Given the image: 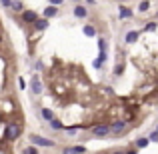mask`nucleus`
Segmentation results:
<instances>
[{"label":"nucleus","instance_id":"nucleus-1","mask_svg":"<svg viewBox=\"0 0 158 154\" xmlns=\"http://www.w3.org/2000/svg\"><path fill=\"white\" fill-rule=\"evenodd\" d=\"M20 134H22V126H20V122H10L6 126V130H4V140H18Z\"/></svg>","mask_w":158,"mask_h":154},{"label":"nucleus","instance_id":"nucleus-2","mask_svg":"<svg viewBox=\"0 0 158 154\" xmlns=\"http://www.w3.org/2000/svg\"><path fill=\"white\" fill-rule=\"evenodd\" d=\"M28 140H30V144H32V146H36V148H54V146H56L54 140L44 138V136H38V134H30V136H28Z\"/></svg>","mask_w":158,"mask_h":154},{"label":"nucleus","instance_id":"nucleus-3","mask_svg":"<svg viewBox=\"0 0 158 154\" xmlns=\"http://www.w3.org/2000/svg\"><path fill=\"white\" fill-rule=\"evenodd\" d=\"M90 136L94 138H106V136H112L110 124H96V126L90 128Z\"/></svg>","mask_w":158,"mask_h":154},{"label":"nucleus","instance_id":"nucleus-4","mask_svg":"<svg viewBox=\"0 0 158 154\" xmlns=\"http://www.w3.org/2000/svg\"><path fill=\"white\" fill-rule=\"evenodd\" d=\"M126 120H114V122L110 124V130H112V136H120L124 130H126Z\"/></svg>","mask_w":158,"mask_h":154},{"label":"nucleus","instance_id":"nucleus-5","mask_svg":"<svg viewBox=\"0 0 158 154\" xmlns=\"http://www.w3.org/2000/svg\"><path fill=\"white\" fill-rule=\"evenodd\" d=\"M86 152H88V148H86L84 144H74V146L64 148L60 154H86Z\"/></svg>","mask_w":158,"mask_h":154},{"label":"nucleus","instance_id":"nucleus-6","mask_svg":"<svg viewBox=\"0 0 158 154\" xmlns=\"http://www.w3.org/2000/svg\"><path fill=\"white\" fill-rule=\"evenodd\" d=\"M108 58V52H106V38H98V60L104 64Z\"/></svg>","mask_w":158,"mask_h":154},{"label":"nucleus","instance_id":"nucleus-7","mask_svg":"<svg viewBox=\"0 0 158 154\" xmlns=\"http://www.w3.org/2000/svg\"><path fill=\"white\" fill-rule=\"evenodd\" d=\"M30 90L34 94H42V82H40V76H38V74H34V76L30 78Z\"/></svg>","mask_w":158,"mask_h":154},{"label":"nucleus","instance_id":"nucleus-8","mask_svg":"<svg viewBox=\"0 0 158 154\" xmlns=\"http://www.w3.org/2000/svg\"><path fill=\"white\" fill-rule=\"evenodd\" d=\"M36 18H38V14H36L34 10H22V20L26 24H34Z\"/></svg>","mask_w":158,"mask_h":154},{"label":"nucleus","instance_id":"nucleus-9","mask_svg":"<svg viewBox=\"0 0 158 154\" xmlns=\"http://www.w3.org/2000/svg\"><path fill=\"white\" fill-rule=\"evenodd\" d=\"M48 24H50V22H48L46 18H36V20H34V24H32V26H34V30L42 32V30H46V28H48Z\"/></svg>","mask_w":158,"mask_h":154},{"label":"nucleus","instance_id":"nucleus-10","mask_svg":"<svg viewBox=\"0 0 158 154\" xmlns=\"http://www.w3.org/2000/svg\"><path fill=\"white\" fill-rule=\"evenodd\" d=\"M138 36H140L138 30H130V32L124 34V42H126V44H134L136 40H138Z\"/></svg>","mask_w":158,"mask_h":154},{"label":"nucleus","instance_id":"nucleus-11","mask_svg":"<svg viewBox=\"0 0 158 154\" xmlns=\"http://www.w3.org/2000/svg\"><path fill=\"white\" fill-rule=\"evenodd\" d=\"M72 12H74V16H76V18H86V16H88V10H86L84 6H78V4L74 6Z\"/></svg>","mask_w":158,"mask_h":154},{"label":"nucleus","instance_id":"nucleus-12","mask_svg":"<svg viewBox=\"0 0 158 154\" xmlns=\"http://www.w3.org/2000/svg\"><path fill=\"white\" fill-rule=\"evenodd\" d=\"M40 116H42L46 122H52V120L56 118V116H54V112L50 110V108H42V110H40Z\"/></svg>","mask_w":158,"mask_h":154},{"label":"nucleus","instance_id":"nucleus-13","mask_svg":"<svg viewBox=\"0 0 158 154\" xmlns=\"http://www.w3.org/2000/svg\"><path fill=\"white\" fill-rule=\"evenodd\" d=\"M82 32H84V36H88V38H94V36L98 34V32H96V28H94L92 24H86V26L82 28Z\"/></svg>","mask_w":158,"mask_h":154},{"label":"nucleus","instance_id":"nucleus-14","mask_svg":"<svg viewBox=\"0 0 158 154\" xmlns=\"http://www.w3.org/2000/svg\"><path fill=\"white\" fill-rule=\"evenodd\" d=\"M58 14V8L56 6H46V8H44V18H54V16H56Z\"/></svg>","mask_w":158,"mask_h":154},{"label":"nucleus","instance_id":"nucleus-15","mask_svg":"<svg viewBox=\"0 0 158 154\" xmlns=\"http://www.w3.org/2000/svg\"><path fill=\"white\" fill-rule=\"evenodd\" d=\"M148 144H150L148 136H142V138H138V140H136V148H138V150H144V148H146Z\"/></svg>","mask_w":158,"mask_h":154},{"label":"nucleus","instance_id":"nucleus-16","mask_svg":"<svg viewBox=\"0 0 158 154\" xmlns=\"http://www.w3.org/2000/svg\"><path fill=\"white\" fill-rule=\"evenodd\" d=\"M118 16H120V18H130V16H132V10H130V8H126V6H120L118 8Z\"/></svg>","mask_w":158,"mask_h":154},{"label":"nucleus","instance_id":"nucleus-17","mask_svg":"<svg viewBox=\"0 0 158 154\" xmlns=\"http://www.w3.org/2000/svg\"><path fill=\"white\" fill-rule=\"evenodd\" d=\"M10 8H12V10H14V12H22V10H24V4L20 2V0H12Z\"/></svg>","mask_w":158,"mask_h":154},{"label":"nucleus","instance_id":"nucleus-18","mask_svg":"<svg viewBox=\"0 0 158 154\" xmlns=\"http://www.w3.org/2000/svg\"><path fill=\"white\" fill-rule=\"evenodd\" d=\"M22 154H40V148H36V146H24V150H22Z\"/></svg>","mask_w":158,"mask_h":154},{"label":"nucleus","instance_id":"nucleus-19","mask_svg":"<svg viewBox=\"0 0 158 154\" xmlns=\"http://www.w3.org/2000/svg\"><path fill=\"white\" fill-rule=\"evenodd\" d=\"M122 74H124V64L118 62V64L114 66V76H122Z\"/></svg>","mask_w":158,"mask_h":154},{"label":"nucleus","instance_id":"nucleus-20","mask_svg":"<svg viewBox=\"0 0 158 154\" xmlns=\"http://www.w3.org/2000/svg\"><path fill=\"white\" fill-rule=\"evenodd\" d=\"M50 128H52V130H64V126H62V122H60V120H56V118H54L52 122H50Z\"/></svg>","mask_w":158,"mask_h":154},{"label":"nucleus","instance_id":"nucleus-21","mask_svg":"<svg viewBox=\"0 0 158 154\" xmlns=\"http://www.w3.org/2000/svg\"><path fill=\"white\" fill-rule=\"evenodd\" d=\"M148 8H150V2H148V0H142V2L138 4V10H140V12H146Z\"/></svg>","mask_w":158,"mask_h":154},{"label":"nucleus","instance_id":"nucleus-22","mask_svg":"<svg viewBox=\"0 0 158 154\" xmlns=\"http://www.w3.org/2000/svg\"><path fill=\"white\" fill-rule=\"evenodd\" d=\"M156 26H158V22H148L146 26H144V30H146V32H152V30H156Z\"/></svg>","mask_w":158,"mask_h":154},{"label":"nucleus","instance_id":"nucleus-23","mask_svg":"<svg viewBox=\"0 0 158 154\" xmlns=\"http://www.w3.org/2000/svg\"><path fill=\"white\" fill-rule=\"evenodd\" d=\"M148 140H150V142H158V130H152L150 134H148Z\"/></svg>","mask_w":158,"mask_h":154},{"label":"nucleus","instance_id":"nucleus-24","mask_svg":"<svg viewBox=\"0 0 158 154\" xmlns=\"http://www.w3.org/2000/svg\"><path fill=\"white\" fill-rule=\"evenodd\" d=\"M80 128H82V126H78V124H72V126H66L64 130H66V132H78Z\"/></svg>","mask_w":158,"mask_h":154},{"label":"nucleus","instance_id":"nucleus-25","mask_svg":"<svg viewBox=\"0 0 158 154\" xmlns=\"http://www.w3.org/2000/svg\"><path fill=\"white\" fill-rule=\"evenodd\" d=\"M48 2H50L52 6H56V8H58V6H62V4H64V0H48Z\"/></svg>","mask_w":158,"mask_h":154},{"label":"nucleus","instance_id":"nucleus-26","mask_svg":"<svg viewBox=\"0 0 158 154\" xmlns=\"http://www.w3.org/2000/svg\"><path fill=\"white\" fill-rule=\"evenodd\" d=\"M18 86H20V88H22V90H24V88H26V80H24V78H22V76H20V78H18Z\"/></svg>","mask_w":158,"mask_h":154},{"label":"nucleus","instance_id":"nucleus-27","mask_svg":"<svg viewBox=\"0 0 158 154\" xmlns=\"http://www.w3.org/2000/svg\"><path fill=\"white\" fill-rule=\"evenodd\" d=\"M92 66H94V68L98 70V68H102V62H100V60L96 58V60H92Z\"/></svg>","mask_w":158,"mask_h":154},{"label":"nucleus","instance_id":"nucleus-28","mask_svg":"<svg viewBox=\"0 0 158 154\" xmlns=\"http://www.w3.org/2000/svg\"><path fill=\"white\" fill-rule=\"evenodd\" d=\"M2 2V6H6V8H10V4H12V0H0Z\"/></svg>","mask_w":158,"mask_h":154},{"label":"nucleus","instance_id":"nucleus-29","mask_svg":"<svg viewBox=\"0 0 158 154\" xmlns=\"http://www.w3.org/2000/svg\"><path fill=\"white\" fill-rule=\"evenodd\" d=\"M110 154H126L124 150H114V152H110Z\"/></svg>","mask_w":158,"mask_h":154},{"label":"nucleus","instance_id":"nucleus-30","mask_svg":"<svg viewBox=\"0 0 158 154\" xmlns=\"http://www.w3.org/2000/svg\"><path fill=\"white\" fill-rule=\"evenodd\" d=\"M126 154H138V150H128Z\"/></svg>","mask_w":158,"mask_h":154},{"label":"nucleus","instance_id":"nucleus-31","mask_svg":"<svg viewBox=\"0 0 158 154\" xmlns=\"http://www.w3.org/2000/svg\"><path fill=\"white\" fill-rule=\"evenodd\" d=\"M86 4H94V0H86Z\"/></svg>","mask_w":158,"mask_h":154},{"label":"nucleus","instance_id":"nucleus-32","mask_svg":"<svg viewBox=\"0 0 158 154\" xmlns=\"http://www.w3.org/2000/svg\"><path fill=\"white\" fill-rule=\"evenodd\" d=\"M102 154H110V152H102Z\"/></svg>","mask_w":158,"mask_h":154},{"label":"nucleus","instance_id":"nucleus-33","mask_svg":"<svg viewBox=\"0 0 158 154\" xmlns=\"http://www.w3.org/2000/svg\"><path fill=\"white\" fill-rule=\"evenodd\" d=\"M0 42H2V36H0Z\"/></svg>","mask_w":158,"mask_h":154},{"label":"nucleus","instance_id":"nucleus-34","mask_svg":"<svg viewBox=\"0 0 158 154\" xmlns=\"http://www.w3.org/2000/svg\"><path fill=\"white\" fill-rule=\"evenodd\" d=\"M156 130H158V128H156Z\"/></svg>","mask_w":158,"mask_h":154}]
</instances>
